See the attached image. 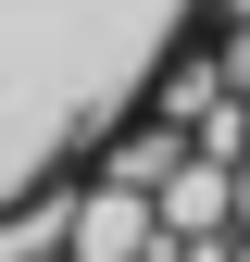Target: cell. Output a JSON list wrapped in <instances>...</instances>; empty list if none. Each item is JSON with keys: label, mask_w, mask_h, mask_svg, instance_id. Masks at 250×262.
I'll list each match as a JSON object with an SVG mask.
<instances>
[{"label": "cell", "mask_w": 250, "mask_h": 262, "mask_svg": "<svg viewBox=\"0 0 250 262\" xmlns=\"http://www.w3.org/2000/svg\"><path fill=\"white\" fill-rule=\"evenodd\" d=\"M50 262H62V250H50Z\"/></svg>", "instance_id": "obj_6"}, {"label": "cell", "mask_w": 250, "mask_h": 262, "mask_svg": "<svg viewBox=\"0 0 250 262\" xmlns=\"http://www.w3.org/2000/svg\"><path fill=\"white\" fill-rule=\"evenodd\" d=\"M213 0H0V187L88 150L175 62V25Z\"/></svg>", "instance_id": "obj_1"}, {"label": "cell", "mask_w": 250, "mask_h": 262, "mask_svg": "<svg viewBox=\"0 0 250 262\" xmlns=\"http://www.w3.org/2000/svg\"><path fill=\"white\" fill-rule=\"evenodd\" d=\"M50 250H62V187H38V200L0 187V262H50Z\"/></svg>", "instance_id": "obj_3"}, {"label": "cell", "mask_w": 250, "mask_h": 262, "mask_svg": "<svg viewBox=\"0 0 250 262\" xmlns=\"http://www.w3.org/2000/svg\"><path fill=\"white\" fill-rule=\"evenodd\" d=\"M225 262H250V225H238V237H225Z\"/></svg>", "instance_id": "obj_5"}, {"label": "cell", "mask_w": 250, "mask_h": 262, "mask_svg": "<svg viewBox=\"0 0 250 262\" xmlns=\"http://www.w3.org/2000/svg\"><path fill=\"white\" fill-rule=\"evenodd\" d=\"M225 212H238V225H250V150H238V162H225Z\"/></svg>", "instance_id": "obj_4"}, {"label": "cell", "mask_w": 250, "mask_h": 262, "mask_svg": "<svg viewBox=\"0 0 250 262\" xmlns=\"http://www.w3.org/2000/svg\"><path fill=\"white\" fill-rule=\"evenodd\" d=\"M62 262H163V225H150V187H62Z\"/></svg>", "instance_id": "obj_2"}]
</instances>
